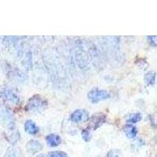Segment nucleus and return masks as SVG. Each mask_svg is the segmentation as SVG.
I'll use <instances>...</instances> for the list:
<instances>
[{
    "instance_id": "nucleus-1",
    "label": "nucleus",
    "mask_w": 157,
    "mask_h": 157,
    "mask_svg": "<svg viewBox=\"0 0 157 157\" xmlns=\"http://www.w3.org/2000/svg\"><path fill=\"white\" fill-rule=\"evenodd\" d=\"M47 105V101L44 99H43L39 95H36L29 99L27 105L25 107V110L32 113H38L43 111L46 108Z\"/></svg>"
},
{
    "instance_id": "nucleus-2",
    "label": "nucleus",
    "mask_w": 157,
    "mask_h": 157,
    "mask_svg": "<svg viewBox=\"0 0 157 157\" xmlns=\"http://www.w3.org/2000/svg\"><path fill=\"white\" fill-rule=\"evenodd\" d=\"M87 98L92 103L96 104L101 101L107 100L110 98L111 94L105 90L94 89L87 94Z\"/></svg>"
},
{
    "instance_id": "nucleus-3",
    "label": "nucleus",
    "mask_w": 157,
    "mask_h": 157,
    "mask_svg": "<svg viewBox=\"0 0 157 157\" xmlns=\"http://www.w3.org/2000/svg\"><path fill=\"white\" fill-rule=\"evenodd\" d=\"M70 119L73 123L85 122L89 119V113L84 109H78L72 113Z\"/></svg>"
},
{
    "instance_id": "nucleus-4",
    "label": "nucleus",
    "mask_w": 157,
    "mask_h": 157,
    "mask_svg": "<svg viewBox=\"0 0 157 157\" xmlns=\"http://www.w3.org/2000/svg\"><path fill=\"white\" fill-rule=\"evenodd\" d=\"M0 96L12 103L18 104L20 102V97L11 89H5L2 90L0 92Z\"/></svg>"
},
{
    "instance_id": "nucleus-5",
    "label": "nucleus",
    "mask_w": 157,
    "mask_h": 157,
    "mask_svg": "<svg viewBox=\"0 0 157 157\" xmlns=\"http://www.w3.org/2000/svg\"><path fill=\"white\" fill-rule=\"evenodd\" d=\"M28 152L31 154H36L43 149V145L36 140H30L26 145Z\"/></svg>"
},
{
    "instance_id": "nucleus-6",
    "label": "nucleus",
    "mask_w": 157,
    "mask_h": 157,
    "mask_svg": "<svg viewBox=\"0 0 157 157\" xmlns=\"http://www.w3.org/2000/svg\"><path fill=\"white\" fill-rule=\"evenodd\" d=\"M46 141L49 147H57L61 143V138L57 134H48L46 137Z\"/></svg>"
},
{
    "instance_id": "nucleus-7",
    "label": "nucleus",
    "mask_w": 157,
    "mask_h": 157,
    "mask_svg": "<svg viewBox=\"0 0 157 157\" xmlns=\"http://www.w3.org/2000/svg\"><path fill=\"white\" fill-rule=\"evenodd\" d=\"M25 130L29 134L36 135L39 133V127L32 120H27L25 123Z\"/></svg>"
},
{
    "instance_id": "nucleus-8",
    "label": "nucleus",
    "mask_w": 157,
    "mask_h": 157,
    "mask_svg": "<svg viewBox=\"0 0 157 157\" xmlns=\"http://www.w3.org/2000/svg\"><path fill=\"white\" fill-rule=\"evenodd\" d=\"M124 132L128 138H134L137 134V129L131 124H128L124 127Z\"/></svg>"
},
{
    "instance_id": "nucleus-9",
    "label": "nucleus",
    "mask_w": 157,
    "mask_h": 157,
    "mask_svg": "<svg viewBox=\"0 0 157 157\" xmlns=\"http://www.w3.org/2000/svg\"><path fill=\"white\" fill-rule=\"evenodd\" d=\"M105 121V116H93L92 119H91V124L93 127L94 130H96L98 127H100L104 122Z\"/></svg>"
},
{
    "instance_id": "nucleus-10",
    "label": "nucleus",
    "mask_w": 157,
    "mask_h": 157,
    "mask_svg": "<svg viewBox=\"0 0 157 157\" xmlns=\"http://www.w3.org/2000/svg\"><path fill=\"white\" fill-rule=\"evenodd\" d=\"M144 78L148 85H154L155 82V71H149L145 74Z\"/></svg>"
},
{
    "instance_id": "nucleus-11",
    "label": "nucleus",
    "mask_w": 157,
    "mask_h": 157,
    "mask_svg": "<svg viewBox=\"0 0 157 157\" xmlns=\"http://www.w3.org/2000/svg\"><path fill=\"white\" fill-rule=\"evenodd\" d=\"M141 114L139 113H134V114H132L130 117L127 119V123H136L137 122H139L140 120H141Z\"/></svg>"
},
{
    "instance_id": "nucleus-12",
    "label": "nucleus",
    "mask_w": 157,
    "mask_h": 157,
    "mask_svg": "<svg viewBox=\"0 0 157 157\" xmlns=\"http://www.w3.org/2000/svg\"><path fill=\"white\" fill-rule=\"evenodd\" d=\"M47 157H68V155L66 152H61V151H54V152H49Z\"/></svg>"
},
{
    "instance_id": "nucleus-13",
    "label": "nucleus",
    "mask_w": 157,
    "mask_h": 157,
    "mask_svg": "<svg viewBox=\"0 0 157 157\" xmlns=\"http://www.w3.org/2000/svg\"><path fill=\"white\" fill-rule=\"evenodd\" d=\"M81 134H82V138H83V140L86 141V142L90 141V138H91V135H90V133L89 130H87V129H86V130H83L82 131V133H81Z\"/></svg>"
},
{
    "instance_id": "nucleus-14",
    "label": "nucleus",
    "mask_w": 157,
    "mask_h": 157,
    "mask_svg": "<svg viewBox=\"0 0 157 157\" xmlns=\"http://www.w3.org/2000/svg\"><path fill=\"white\" fill-rule=\"evenodd\" d=\"M4 157H17L15 150L13 148H9L7 149V151H6V152L5 156Z\"/></svg>"
},
{
    "instance_id": "nucleus-15",
    "label": "nucleus",
    "mask_w": 157,
    "mask_h": 157,
    "mask_svg": "<svg viewBox=\"0 0 157 157\" xmlns=\"http://www.w3.org/2000/svg\"><path fill=\"white\" fill-rule=\"evenodd\" d=\"M148 41L150 44L153 46V47H156V36H149L147 37Z\"/></svg>"
},
{
    "instance_id": "nucleus-16",
    "label": "nucleus",
    "mask_w": 157,
    "mask_h": 157,
    "mask_svg": "<svg viewBox=\"0 0 157 157\" xmlns=\"http://www.w3.org/2000/svg\"><path fill=\"white\" fill-rule=\"evenodd\" d=\"M106 157H119V154L115 150H112V151L108 152Z\"/></svg>"
},
{
    "instance_id": "nucleus-17",
    "label": "nucleus",
    "mask_w": 157,
    "mask_h": 157,
    "mask_svg": "<svg viewBox=\"0 0 157 157\" xmlns=\"http://www.w3.org/2000/svg\"><path fill=\"white\" fill-rule=\"evenodd\" d=\"M37 157H45V156H44V155H42V154H40V155H38Z\"/></svg>"
}]
</instances>
